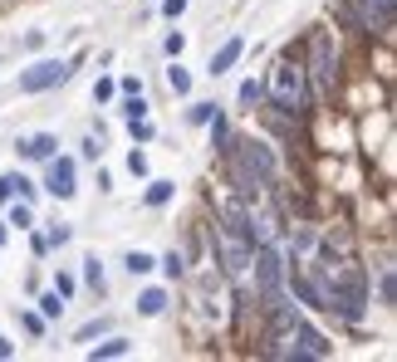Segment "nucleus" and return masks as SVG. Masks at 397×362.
<instances>
[{
  "mask_svg": "<svg viewBox=\"0 0 397 362\" xmlns=\"http://www.w3.org/2000/svg\"><path fill=\"white\" fill-rule=\"evenodd\" d=\"M250 270H255V289H260V299H275V294L285 289V255L275 250V240L250 245Z\"/></svg>",
  "mask_w": 397,
  "mask_h": 362,
  "instance_id": "obj_1",
  "label": "nucleus"
},
{
  "mask_svg": "<svg viewBox=\"0 0 397 362\" xmlns=\"http://www.w3.org/2000/svg\"><path fill=\"white\" fill-rule=\"evenodd\" d=\"M334 69H338V49H334V39H329L324 30H314V35H309V74H314L319 98L334 93Z\"/></svg>",
  "mask_w": 397,
  "mask_h": 362,
  "instance_id": "obj_2",
  "label": "nucleus"
},
{
  "mask_svg": "<svg viewBox=\"0 0 397 362\" xmlns=\"http://www.w3.org/2000/svg\"><path fill=\"white\" fill-rule=\"evenodd\" d=\"M275 108L280 113H299L304 108V64H295V59L275 64Z\"/></svg>",
  "mask_w": 397,
  "mask_h": 362,
  "instance_id": "obj_3",
  "label": "nucleus"
},
{
  "mask_svg": "<svg viewBox=\"0 0 397 362\" xmlns=\"http://www.w3.org/2000/svg\"><path fill=\"white\" fill-rule=\"evenodd\" d=\"M69 74H74L69 59H39V64H30L20 74V93H44V89H54V84H64Z\"/></svg>",
  "mask_w": 397,
  "mask_h": 362,
  "instance_id": "obj_4",
  "label": "nucleus"
},
{
  "mask_svg": "<svg viewBox=\"0 0 397 362\" xmlns=\"http://www.w3.org/2000/svg\"><path fill=\"white\" fill-rule=\"evenodd\" d=\"M44 186H49V196L69 201V196H74V157H49V177H44Z\"/></svg>",
  "mask_w": 397,
  "mask_h": 362,
  "instance_id": "obj_5",
  "label": "nucleus"
},
{
  "mask_svg": "<svg viewBox=\"0 0 397 362\" xmlns=\"http://www.w3.org/2000/svg\"><path fill=\"white\" fill-rule=\"evenodd\" d=\"M240 54H245V39H240V35H231V39L211 54V69H206V74H211V79H221L226 69H236V64H240Z\"/></svg>",
  "mask_w": 397,
  "mask_h": 362,
  "instance_id": "obj_6",
  "label": "nucleus"
},
{
  "mask_svg": "<svg viewBox=\"0 0 397 362\" xmlns=\"http://www.w3.org/2000/svg\"><path fill=\"white\" fill-rule=\"evenodd\" d=\"M358 20H363V30H383L388 35L393 30V0H363V15Z\"/></svg>",
  "mask_w": 397,
  "mask_h": 362,
  "instance_id": "obj_7",
  "label": "nucleus"
},
{
  "mask_svg": "<svg viewBox=\"0 0 397 362\" xmlns=\"http://www.w3.org/2000/svg\"><path fill=\"white\" fill-rule=\"evenodd\" d=\"M20 152H25V157H35V162H49V157L59 152V137H54V132H35V137H25V142H20Z\"/></svg>",
  "mask_w": 397,
  "mask_h": 362,
  "instance_id": "obj_8",
  "label": "nucleus"
},
{
  "mask_svg": "<svg viewBox=\"0 0 397 362\" xmlns=\"http://www.w3.org/2000/svg\"><path fill=\"white\" fill-rule=\"evenodd\" d=\"M128 353H133L128 338H108V343H94V348H89V358H94V362H99V358H128Z\"/></svg>",
  "mask_w": 397,
  "mask_h": 362,
  "instance_id": "obj_9",
  "label": "nucleus"
},
{
  "mask_svg": "<svg viewBox=\"0 0 397 362\" xmlns=\"http://www.w3.org/2000/svg\"><path fill=\"white\" fill-rule=\"evenodd\" d=\"M162 308H167V294H162V289H147V294L138 299V313H142V318H157Z\"/></svg>",
  "mask_w": 397,
  "mask_h": 362,
  "instance_id": "obj_10",
  "label": "nucleus"
},
{
  "mask_svg": "<svg viewBox=\"0 0 397 362\" xmlns=\"http://www.w3.org/2000/svg\"><path fill=\"white\" fill-rule=\"evenodd\" d=\"M167 89L172 93H192V74H187L182 64H172V69H167Z\"/></svg>",
  "mask_w": 397,
  "mask_h": 362,
  "instance_id": "obj_11",
  "label": "nucleus"
},
{
  "mask_svg": "<svg viewBox=\"0 0 397 362\" xmlns=\"http://www.w3.org/2000/svg\"><path fill=\"white\" fill-rule=\"evenodd\" d=\"M172 191H177L172 181H152V186H147V206H167V201H172Z\"/></svg>",
  "mask_w": 397,
  "mask_h": 362,
  "instance_id": "obj_12",
  "label": "nucleus"
},
{
  "mask_svg": "<svg viewBox=\"0 0 397 362\" xmlns=\"http://www.w3.org/2000/svg\"><path fill=\"white\" fill-rule=\"evenodd\" d=\"M69 240H74V230H69L64 220H54V225H49V235H44V245H54V250H64Z\"/></svg>",
  "mask_w": 397,
  "mask_h": 362,
  "instance_id": "obj_13",
  "label": "nucleus"
},
{
  "mask_svg": "<svg viewBox=\"0 0 397 362\" xmlns=\"http://www.w3.org/2000/svg\"><path fill=\"white\" fill-rule=\"evenodd\" d=\"M123 265H128V274H147V270H152V265H157V260H152L147 250H133V255H128Z\"/></svg>",
  "mask_w": 397,
  "mask_h": 362,
  "instance_id": "obj_14",
  "label": "nucleus"
},
{
  "mask_svg": "<svg viewBox=\"0 0 397 362\" xmlns=\"http://www.w3.org/2000/svg\"><path fill=\"white\" fill-rule=\"evenodd\" d=\"M236 98H240V108H255V103L265 98V89H260L255 79H245V84H240V93H236Z\"/></svg>",
  "mask_w": 397,
  "mask_h": 362,
  "instance_id": "obj_15",
  "label": "nucleus"
},
{
  "mask_svg": "<svg viewBox=\"0 0 397 362\" xmlns=\"http://www.w3.org/2000/svg\"><path fill=\"white\" fill-rule=\"evenodd\" d=\"M10 225H20V230H30V225H35V211H30V201H15V211H10Z\"/></svg>",
  "mask_w": 397,
  "mask_h": 362,
  "instance_id": "obj_16",
  "label": "nucleus"
},
{
  "mask_svg": "<svg viewBox=\"0 0 397 362\" xmlns=\"http://www.w3.org/2000/svg\"><path fill=\"white\" fill-rule=\"evenodd\" d=\"M84 279H89V289H99V294H103V265H99V255H89V260H84Z\"/></svg>",
  "mask_w": 397,
  "mask_h": 362,
  "instance_id": "obj_17",
  "label": "nucleus"
},
{
  "mask_svg": "<svg viewBox=\"0 0 397 362\" xmlns=\"http://www.w3.org/2000/svg\"><path fill=\"white\" fill-rule=\"evenodd\" d=\"M108 328H113V318H94V323H84V328H79V343H94L99 333H108Z\"/></svg>",
  "mask_w": 397,
  "mask_h": 362,
  "instance_id": "obj_18",
  "label": "nucleus"
},
{
  "mask_svg": "<svg viewBox=\"0 0 397 362\" xmlns=\"http://www.w3.org/2000/svg\"><path fill=\"white\" fill-rule=\"evenodd\" d=\"M378 294H383V304H393V299H397V279H393V265H383V279H378Z\"/></svg>",
  "mask_w": 397,
  "mask_h": 362,
  "instance_id": "obj_19",
  "label": "nucleus"
},
{
  "mask_svg": "<svg viewBox=\"0 0 397 362\" xmlns=\"http://www.w3.org/2000/svg\"><path fill=\"white\" fill-rule=\"evenodd\" d=\"M39 313H44V318H59V313H64V299H59V294L49 289V294L39 299Z\"/></svg>",
  "mask_w": 397,
  "mask_h": 362,
  "instance_id": "obj_20",
  "label": "nucleus"
},
{
  "mask_svg": "<svg viewBox=\"0 0 397 362\" xmlns=\"http://www.w3.org/2000/svg\"><path fill=\"white\" fill-rule=\"evenodd\" d=\"M226 142H231V132H226V123H221V118H216V113H211V147H216V152H221V147H226Z\"/></svg>",
  "mask_w": 397,
  "mask_h": 362,
  "instance_id": "obj_21",
  "label": "nucleus"
},
{
  "mask_svg": "<svg viewBox=\"0 0 397 362\" xmlns=\"http://www.w3.org/2000/svg\"><path fill=\"white\" fill-rule=\"evenodd\" d=\"M128 172L133 177H147V152H128Z\"/></svg>",
  "mask_w": 397,
  "mask_h": 362,
  "instance_id": "obj_22",
  "label": "nucleus"
},
{
  "mask_svg": "<svg viewBox=\"0 0 397 362\" xmlns=\"http://www.w3.org/2000/svg\"><path fill=\"white\" fill-rule=\"evenodd\" d=\"M113 93H118V84H113V79H99V84H94V103H108Z\"/></svg>",
  "mask_w": 397,
  "mask_h": 362,
  "instance_id": "obj_23",
  "label": "nucleus"
},
{
  "mask_svg": "<svg viewBox=\"0 0 397 362\" xmlns=\"http://www.w3.org/2000/svg\"><path fill=\"white\" fill-rule=\"evenodd\" d=\"M162 270L172 274V279H182V270H187V260H182V255H177V250H172V255H167V260H162Z\"/></svg>",
  "mask_w": 397,
  "mask_h": 362,
  "instance_id": "obj_24",
  "label": "nucleus"
},
{
  "mask_svg": "<svg viewBox=\"0 0 397 362\" xmlns=\"http://www.w3.org/2000/svg\"><path fill=\"white\" fill-rule=\"evenodd\" d=\"M211 113H216V103H192L187 118H192V123H211Z\"/></svg>",
  "mask_w": 397,
  "mask_h": 362,
  "instance_id": "obj_25",
  "label": "nucleus"
},
{
  "mask_svg": "<svg viewBox=\"0 0 397 362\" xmlns=\"http://www.w3.org/2000/svg\"><path fill=\"white\" fill-rule=\"evenodd\" d=\"M15 186H20V172H10V177H0V201H15Z\"/></svg>",
  "mask_w": 397,
  "mask_h": 362,
  "instance_id": "obj_26",
  "label": "nucleus"
},
{
  "mask_svg": "<svg viewBox=\"0 0 397 362\" xmlns=\"http://www.w3.org/2000/svg\"><path fill=\"white\" fill-rule=\"evenodd\" d=\"M54 294L69 299V294H74V274H59V279H54Z\"/></svg>",
  "mask_w": 397,
  "mask_h": 362,
  "instance_id": "obj_27",
  "label": "nucleus"
},
{
  "mask_svg": "<svg viewBox=\"0 0 397 362\" xmlns=\"http://www.w3.org/2000/svg\"><path fill=\"white\" fill-rule=\"evenodd\" d=\"M20 323H25V333H44V313H25Z\"/></svg>",
  "mask_w": 397,
  "mask_h": 362,
  "instance_id": "obj_28",
  "label": "nucleus"
},
{
  "mask_svg": "<svg viewBox=\"0 0 397 362\" xmlns=\"http://www.w3.org/2000/svg\"><path fill=\"white\" fill-rule=\"evenodd\" d=\"M182 49H187V39H182V35H167V54H172V59H177V54H182Z\"/></svg>",
  "mask_w": 397,
  "mask_h": 362,
  "instance_id": "obj_29",
  "label": "nucleus"
},
{
  "mask_svg": "<svg viewBox=\"0 0 397 362\" xmlns=\"http://www.w3.org/2000/svg\"><path fill=\"white\" fill-rule=\"evenodd\" d=\"M15 196H20V201H35V181H25V177H20V186H15Z\"/></svg>",
  "mask_w": 397,
  "mask_h": 362,
  "instance_id": "obj_30",
  "label": "nucleus"
},
{
  "mask_svg": "<svg viewBox=\"0 0 397 362\" xmlns=\"http://www.w3.org/2000/svg\"><path fill=\"white\" fill-rule=\"evenodd\" d=\"M103 152V137H84V157H99Z\"/></svg>",
  "mask_w": 397,
  "mask_h": 362,
  "instance_id": "obj_31",
  "label": "nucleus"
},
{
  "mask_svg": "<svg viewBox=\"0 0 397 362\" xmlns=\"http://www.w3.org/2000/svg\"><path fill=\"white\" fill-rule=\"evenodd\" d=\"M162 10H167V15H172V20H177V15H182V10H187V0H162Z\"/></svg>",
  "mask_w": 397,
  "mask_h": 362,
  "instance_id": "obj_32",
  "label": "nucleus"
},
{
  "mask_svg": "<svg viewBox=\"0 0 397 362\" xmlns=\"http://www.w3.org/2000/svg\"><path fill=\"white\" fill-rule=\"evenodd\" d=\"M0 358H15V343L10 338H0Z\"/></svg>",
  "mask_w": 397,
  "mask_h": 362,
  "instance_id": "obj_33",
  "label": "nucleus"
},
{
  "mask_svg": "<svg viewBox=\"0 0 397 362\" xmlns=\"http://www.w3.org/2000/svg\"><path fill=\"white\" fill-rule=\"evenodd\" d=\"M5 235H10V230H5V225H0V245H5Z\"/></svg>",
  "mask_w": 397,
  "mask_h": 362,
  "instance_id": "obj_34",
  "label": "nucleus"
}]
</instances>
